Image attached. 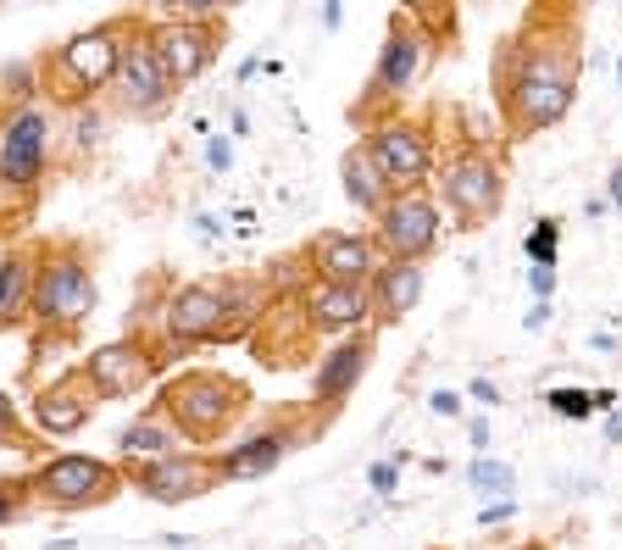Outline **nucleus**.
I'll return each mask as SVG.
<instances>
[{
	"label": "nucleus",
	"mask_w": 622,
	"mask_h": 550,
	"mask_svg": "<svg viewBox=\"0 0 622 550\" xmlns=\"http://www.w3.org/2000/svg\"><path fill=\"white\" fill-rule=\"evenodd\" d=\"M118 68H123V79H129V101H140V112H156L162 95H167V73H162L156 51H129Z\"/></svg>",
	"instance_id": "10"
},
{
	"label": "nucleus",
	"mask_w": 622,
	"mask_h": 550,
	"mask_svg": "<svg viewBox=\"0 0 622 550\" xmlns=\"http://www.w3.org/2000/svg\"><path fill=\"white\" fill-rule=\"evenodd\" d=\"M40 162H45V118L40 112H23L7 129V140H0V173H7L12 184H34Z\"/></svg>",
	"instance_id": "1"
},
{
	"label": "nucleus",
	"mask_w": 622,
	"mask_h": 550,
	"mask_svg": "<svg viewBox=\"0 0 622 550\" xmlns=\"http://www.w3.org/2000/svg\"><path fill=\"white\" fill-rule=\"evenodd\" d=\"M472 395H478V400H489V406H494V400H500V395H494V384H489V378H478V384H472Z\"/></svg>",
	"instance_id": "30"
},
{
	"label": "nucleus",
	"mask_w": 622,
	"mask_h": 550,
	"mask_svg": "<svg viewBox=\"0 0 622 550\" xmlns=\"http://www.w3.org/2000/svg\"><path fill=\"white\" fill-rule=\"evenodd\" d=\"M40 422H45L51 434H68V428H79V422H84V406H79L68 389H57V395H45V400H40Z\"/></svg>",
	"instance_id": "20"
},
{
	"label": "nucleus",
	"mask_w": 622,
	"mask_h": 550,
	"mask_svg": "<svg viewBox=\"0 0 622 550\" xmlns=\"http://www.w3.org/2000/svg\"><path fill=\"white\" fill-rule=\"evenodd\" d=\"M273 461H278V439H251L239 456L223 461V472H228V478H251V472H267Z\"/></svg>",
	"instance_id": "18"
},
{
	"label": "nucleus",
	"mask_w": 622,
	"mask_h": 550,
	"mask_svg": "<svg viewBox=\"0 0 622 550\" xmlns=\"http://www.w3.org/2000/svg\"><path fill=\"white\" fill-rule=\"evenodd\" d=\"M361 367H367V350H361V345L334 350V356H328V367L317 373V395H328V400H334V395H345V389L361 378Z\"/></svg>",
	"instance_id": "17"
},
{
	"label": "nucleus",
	"mask_w": 622,
	"mask_h": 550,
	"mask_svg": "<svg viewBox=\"0 0 622 550\" xmlns=\"http://www.w3.org/2000/svg\"><path fill=\"white\" fill-rule=\"evenodd\" d=\"M90 373H95V384H101L106 395H129V389L145 378V356L129 350V345H106V350L90 361Z\"/></svg>",
	"instance_id": "11"
},
{
	"label": "nucleus",
	"mask_w": 622,
	"mask_h": 550,
	"mask_svg": "<svg viewBox=\"0 0 622 550\" xmlns=\"http://www.w3.org/2000/svg\"><path fill=\"white\" fill-rule=\"evenodd\" d=\"M206 478H212V472H206L201 461H190V456H184V461H179V456H162V461L145 472V489H151L156 500H190V495L206 489Z\"/></svg>",
	"instance_id": "8"
},
{
	"label": "nucleus",
	"mask_w": 622,
	"mask_h": 550,
	"mask_svg": "<svg viewBox=\"0 0 622 550\" xmlns=\"http://www.w3.org/2000/svg\"><path fill=\"white\" fill-rule=\"evenodd\" d=\"M373 489H395V467H373Z\"/></svg>",
	"instance_id": "28"
},
{
	"label": "nucleus",
	"mask_w": 622,
	"mask_h": 550,
	"mask_svg": "<svg viewBox=\"0 0 622 550\" xmlns=\"http://www.w3.org/2000/svg\"><path fill=\"white\" fill-rule=\"evenodd\" d=\"M605 434H611V439H622V411H616V417L605 422Z\"/></svg>",
	"instance_id": "33"
},
{
	"label": "nucleus",
	"mask_w": 622,
	"mask_h": 550,
	"mask_svg": "<svg viewBox=\"0 0 622 550\" xmlns=\"http://www.w3.org/2000/svg\"><path fill=\"white\" fill-rule=\"evenodd\" d=\"M0 434H12V406H7V395H0Z\"/></svg>",
	"instance_id": "31"
},
{
	"label": "nucleus",
	"mask_w": 622,
	"mask_h": 550,
	"mask_svg": "<svg viewBox=\"0 0 622 550\" xmlns=\"http://www.w3.org/2000/svg\"><path fill=\"white\" fill-rule=\"evenodd\" d=\"M134 445H140V450H167V434H156V428H129V434H123V450H134Z\"/></svg>",
	"instance_id": "26"
},
{
	"label": "nucleus",
	"mask_w": 622,
	"mask_h": 550,
	"mask_svg": "<svg viewBox=\"0 0 622 550\" xmlns=\"http://www.w3.org/2000/svg\"><path fill=\"white\" fill-rule=\"evenodd\" d=\"M550 284H555V273H550V267H539V273H533V289H539V295H550Z\"/></svg>",
	"instance_id": "29"
},
{
	"label": "nucleus",
	"mask_w": 622,
	"mask_h": 550,
	"mask_svg": "<svg viewBox=\"0 0 622 550\" xmlns=\"http://www.w3.org/2000/svg\"><path fill=\"white\" fill-rule=\"evenodd\" d=\"M528 256H533L539 267H550V262H555V223H539V234L528 240Z\"/></svg>",
	"instance_id": "25"
},
{
	"label": "nucleus",
	"mask_w": 622,
	"mask_h": 550,
	"mask_svg": "<svg viewBox=\"0 0 622 550\" xmlns=\"http://www.w3.org/2000/svg\"><path fill=\"white\" fill-rule=\"evenodd\" d=\"M411 68H417V45H411V40H395V45L384 51V73H378V79H384L389 90H400V84L411 79Z\"/></svg>",
	"instance_id": "21"
},
{
	"label": "nucleus",
	"mask_w": 622,
	"mask_h": 550,
	"mask_svg": "<svg viewBox=\"0 0 622 550\" xmlns=\"http://www.w3.org/2000/svg\"><path fill=\"white\" fill-rule=\"evenodd\" d=\"M445 201L461 212V217H489L500 206V179L489 162H456L450 179H445Z\"/></svg>",
	"instance_id": "3"
},
{
	"label": "nucleus",
	"mask_w": 622,
	"mask_h": 550,
	"mask_svg": "<svg viewBox=\"0 0 622 550\" xmlns=\"http://www.w3.org/2000/svg\"><path fill=\"white\" fill-rule=\"evenodd\" d=\"M434 411H439V417H456V411H461V400H456V395H445V389H439V395H434Z\"/></svg>",
	"instance_id": "27"
},
{
	"label": "nucleus",
	"mask_w": 622,
	"mask_h": 550,
	"mask_svg": "<svg viewBox=\"0 0 622 550\" xmlns=\"http://www.w3.org/2000/svg\"><path fill=\"white\" fill-rule=\"evenodd\" d=\"M90 306H95V284H90V273L84 267H51L45 273V284H40V312L45 317H57V323H79V317H90Z\"/></svg>",
	"instance_id": "2"
},
{
	"label": "nucleus",
	"mask_w": 622,
	"mask_h": 550,
	"mask_svg": "<svg viewBox=\"0 0 622 550\" xmlns=\"http://www.w3.org/2000/svg\"><path fill=\"white\" fill-rule=\"evenodd\" d=\"M567 101H572V79H567V73H544V68L528 73V84H522V118H528L533 129L555 123V118L567 112Z\"/></svg>",
	"instance_id": "7"
},
{
	"label": "nucleus",
	"mask_w": 622,
	"mask_h": 550,
	"mask_svg": "<svg viewBox=\"0 0 622 550\" xmlns=\"http://www.w3.org/2000/svg\"><path fill=\"white\" fill-rule=\"evenodd\" d=\"M68 68L79 73V79H106L112 68H118V51H112V34H84V40H73L68 45Z\"/></svg>",
	"instance_id": "14"
},
{
	"label": "nucleus",
	"mask_w": 622,
	"mask_h": 550,
	"mask_svg": "<svg viewBox=\"0 0 622 550\" xmlns=\"http://www.w3.org/2000/svg\"><path fill=\"white\" fill-rule=\"evenodd\" d=\"M611 201H616V206H622V167H616V173H611Z\"/></svg>",
	"instance_id": "32"
},
{
	"label": "nucleus",
	"mask_w": 622,
	"mask_h": 550,
	"mask_svg": "<svg viewBox=\"0 0 622 550\" xmlns=\"http://www.w3.org/2000/svg\"><path fill=\"white\" fill-rule=\"evenodd\" d=\"M472 483L506 495V489H511V467H500V461H472Z\"/></svg>",
	"instance_id": "24"
},
{
	"label": "nucleus",
	"mask_w": 622,
	"mask_h": 550,
	"mask_svg": "<svg viewBox=\"0 0 622 550\" xmlns=\"http://www.w3.org/2000/svg\"><path fill=\"white\" fill-rule=\"evenodd\" d=\"M173 400H190V417H195V422L223 417V389H217V384H184V395H173Z\"/></svg>",
	"instance_id": "22"
},
{
	"label": "nucleus",
	"mask_w": 622,
	"mask_h": 550,
	"mask_svg": "<svg viewBox=\"0 0 622 550\" xmlns=\"http://www.w3.org/2000/svg\"><path fill=\"white\" fill-rule=\"evenodd\" d=\"M361 312H367V295L356 284H328L312 295V317L323 328H350V323H361Z\"/></svg>",
	"instance_id": "12"
},
{
	"label": "nucleus",
	"mask_w": 622,
	"mask_h": 550,
	"mask_svg": "<svg viewBox=\"0 0 622 550\" xmlns=\"http://www.w3.org/2000/svg\"><path fill=\"white\" fill-rule=\"evenodd\" d=\"M101 483H106V472H101V461H90V456H62V461H51V467L40 472V495H51V500H62V506L95 500Z\"/></svg>",
	"instance_id": "6"
},
{
	"label": "nucleus",
	"mask_w": 622,
	"mask_h": 550,
	"mask_svg": "<svg viewBox=\"0 0 622 550\" xmlns=\"http://www.w3.org/2000/svg\"><path fill=\"white\" fill-rule=\"evenodd\" d=\"M367 156H373L378 179H389V184H411V179H422V167H428V145H422L417 134H406V129L378 134Z\"/></svg>",
	"instance_id": "5"
},
{
	"label": "nucleus",
	"mask_w": 622,
	"mask_h": 550,
	"mask_svg": "<svg viewBox=\"0 0 622 550\" xmlns=\"http://www.w3.org/2000/svg\"><path fill=\"white\" fill-rule=\"evenodd\" d=\"M550 411H555V417H589V411H594V395H583V389H555V395H550Z\"/></svg>",
	"instance_id": "23"
},
{
	"label": "nucleus",
	"mask_w": 622,
	"mask_h": 550,
	"mask_svg": "<svg viewBox=\"0 0 622 550\" xmlns=\"http://www.w3.org/2000/svg\"><path fill=\"white\" fill-rule=\"evenodd\" d=\"M417 295H422V273L406 262V267H389V273H384L378 306H384V317H400V312H411V306H417Z\"/></svg>",
	"instance_id": "16"
},
{
	"label": "nucleus",
	"mask_w": 622,
	"mask_h": 550,
	"mask_svg": "<svg viewBox=\"0 0 622 550\" xmlns=\"http://www.w3.org/2000/svg\"><path fill=\"white\" fill-rule=\"evenodd\" d=\"M217 317H223V301L212 295V289H184L179 301H173V334H212L217 328Z\"/></svg>",
	"instance_id": "13"
},
{
	"label": "nucleus",
	"mask_w": 622,
	"mask_h": 550,
	"mask_svg": "<svg viewBox=\"0 0 622 550\" xmlns=\"http://www.w3.org/2000/svg\"><path fill=\"white\" fill-rule=\"evenodd\" d=\"M323 273H328V284H356L367 273V245L361 240H328L323 245Z\"/></svg>",
	"instance_id": "15"
},
{
	"label": "nucleus",
	"mask_w": 622,
	"mask_h": 550,
	"mask_svg": "<svg viewBox=\"0 0 622 550\" xmlns=\"http://www.w3.org/2000/svg\"><path fill=\"white\" fill-rule=\"evenodd\" d=\"M345 179H350V201L378 206V173H373V156L367 151H350L345 156Z\"/></svg>",
	"instance_id": "19"
},
{
	"label": "nucleus",
	"mask_w": 622,
	"mask_h": 550,
	"mask_svg": "<svg viewBox=\"0 0 622 550\" xmlns=\"http://www.w3.org/2000/svg\"><path fill=\"white\" fill-rule=\"evenodd\" d=\"M0 517H12V506H7V500H0Z\"/></svg>",
	"instance_id": "34"
},
{
	"label": "nucleus",
	"mask_w": 622,
	"mask_h": 550,
	"mask_svg": "<svg viewBox=\"0 0 622 550\" xmlns=\"http://www.w3.org/2000/svg\"><path fill=\"white\" fill-rule=\"evenodd\" d=\"M434 228H439V217H434V206L417 201V195H406V201H395V206L384 212V240L395 245V256L428 251V245H434Z\"/></svg>",
	"instance_id": "4"
},
{
	"label": "nucleus",
	"mask_w": 622,
	"mask_h": 550,
	"mask_svg": "<svg viewBox=\"0 0 622 550\" xmlns=\"http://www.w3.org/2000/svg\"><path fill=\"white\" fill-rule=\"evenodd\" d=\"M156 62H162V73H179V79L201 73L206 68V34H195V29H162L156 34Z\"/></svg>",
	"instance_id": "9"
}]
</instances>
